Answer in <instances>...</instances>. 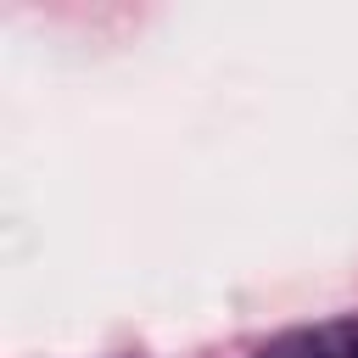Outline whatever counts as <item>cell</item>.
<instances>
[{
    "label": "cell",
    "instance_id": "6da1fadb",
    "mask_svg": "<svg viewBox=\"0 0 358 358\" xmlns=\"http://www.w3.org/2000/svg\"><path fill=\"white\" fill-rule=\"evenodd\" d=\"M257 358H358V319H319L296 324L257 347Z\"/></svg>",
    "mask_w": 358,
    "mask_h": 358
}]
</instances>
